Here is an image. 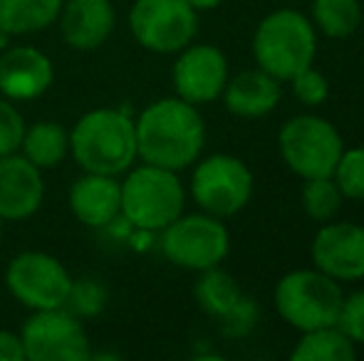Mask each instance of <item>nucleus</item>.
Instances as JSON below:
<instances>
[{"mask_svg": "<svg viewBox=\"0 0 364 361\" xmlns=\"http://www.w3.org/2000/svg\"><path fill=\"white\" fill-rule=\"evenodd\" d=\"M136 156L144 164L183 171L196 164L206 144V124L196 104L181 96H164L141 109L134 119Z\"/></svg>", "mask_w": 364, "mask_h": 361, "instance_id": "nucleus-1", "label": "nucleus"}, {"mask_svg": "<svg viewBox=\"0 0 364 361\" xmlns=\"http://www.w3.org/2000/svg\"><path fill=\"white\" fill-rule=\"evenodd\" d=\"M70 156L87 174H127L139 159L134 116L122 106H102L82 114L70 129Z\"/></svg>", "mask_w": 364, "mask_h": 361, "instance_id": "nucleus-2", "label": "nucleus"}, {"mask_svg": "<svg viewBox=\"0 0 364 361\" xmlns=\"http://www.w3.org/2000/svg\"><path fill=\"white\" fill-rule=\"evenodd\" d=\"M186 191L176 171L144 164L132 166L122 179V216L139 231L161 233L183 213Z\"/></svg>", "mask_w": 364, "mask_h": 361, "instance_id": "nucleus-3", "label": "nucleus"}, {"mask_svg": "<svg viewBox=\"0 0 364 361\" xmlns=\"http://www.w3.org/2000/svg\"><path fill=\"white\" fill-rule=\"evenodd\" d=\"M317 52L315 28L305 15L295 10H278L263 18L253 38L255 62L270 77L292 79L310 67Z\"/></svg>", "mask_w": 364, "mask_h": 361, "instance_id": "nucleus-4", "label": "nucleus"}, {"mask_svg": "<svg viewBox=\"0 0 364 361\" xmlns=\"http://www.w3.org/2000/svg\"><path fill=\"white\" fill-rule=\"evenodd\" d=\"M342 294L337 279L315 270H295L280 277L275 284V309L300 332L320 327H335L340 317Z\"/></svg>", "mask_w": 364, "mask_h": 361, "instance_id": "nucleus-5", "label": "nucleus"}, {"mask_svg": "<svg viewBox=\"0 0 364 361\" xmlns=\"http://www.w3.org/2000/svg\"><path fill=\"white\" fill-rule=\"evenodd\" d=\"M161 252L176 267L203 272L218 267L230 250L228 228L208 213L178 216L161 231Z\"/></svg>", "mask_w": 364, "mask_h": 361, "instance_id": "nucleus-6", "label": "nucleus"}, {"mask_svg": "<svg viewBox=\"0 0 364 361\" xmlns=\"http://www.w3.org/2000/svg\"><path fill=\"white\" fill-rule=\"evenodd\" d=\"M280 156L302 179L332 176L337 169L345 144L335 126L322 116L302 114L285 121L278 136Z\"/></svg>", "mask_w": 364, "mask_h": 361, "instance_id": "nucleus-7", "label": "nucleus"}, {"mask_svg": "<svg viewBox=\"0 0 364 361\" xmlns=\"http://www.w3.org/2000/svg\"><path fill=\"white\" fill-rule=\"evenodd\" d=\"M129 30L149 52L176 55L196 38L198 13L186 0H134Z\"/></svg>", "mask_w": 364, "mask_h": 361, "instance_id": "nucleus-8", "label": "nucleus"}, {"mask_svg": "<svg viewBox=\"0 0 364 361\" xmlns=\"http://www.w3.org/2000/svg\"><path fill=\"white\" fill-rule=\"evenodd\" d=\"M73 274L55 255L43 250H23L5 267V287L13 294L15 302L38 309L65 307Z\"/></svg>", "mask_w": 364, "mask_h": 361, "instance_id": "nucleus-9", "label": "nucleus"}, {"mask_svg": "<svg viewBox=\"0 0 364 361\" xmlns=\"http://www.w3.org/2000/svg\"><path fill=\"white\" fill-rule=\"evenodd\" d=\"M20 339L28 361H87L92 357L82 319L65 307L33 312L20 329Z\"/></svg>", "mask_w": 364, "mask_h": 361, "instance_id": "nucleus-10", "label": "nucleus"}, {"mask_svg": "<svg viewBox=\"0 0 364 361\" xmlns=\"http://www.w3.org/2000/svg\"><path fill=\"white\" fill-rule=\"evenodd\" d=\"M191 196L208 216H235L253 196V174L235 156L213 154L193 169Z\"/></svg>", "mask_w": 364, "mask_h": 361, "instance_id": "nucleus-11", "label": "nucleus"}, {"mask_svg": "<svg viewBox=\"0 0 364 361\" xmlns=\"http://www.w3.org/2000/svg\"><path fill=\"white\" fill-rule=\"evenodd\" d=\"M173 89L188 104H206L223 94L228 82L225 55L213 45H186L171 70Z\"/></svg>", "mask_w": 364, "mask_h": 361, "instance_id": "nucleus-12", "label": "nucleus"}, {"mask_svg": "<svg viewBox=\"0 0 364 361\" xmlns=\"http://www.w3.org/2000/svg\"><path fill=\"white\" fill-rule=\"evenodd\" d=\"M55 82V65L33 45H8L0 50V96L10 101H33Z\"/></svg>", "mask_w": 364, "mask_h": 361, "instance_id": "nucleus-13", "label": "nucleus"}, {"mask_svg": "<svg viewBox=\"0 0 364 361\" xmlns=\"http://www.w3.org/2000/svg\"><path fill=\"white\" fill-rule=\"evenodd\" d=\"M312 262L332 279L364 277V226L330 223L317 231L312 240Z\"/></svg>", "mask_w": 364, "mask_h": 361, "instance_id": "nucleus-14", "label": "nucleus"}, {"mask_svg": "<svg viewBox=\"0 0 364 361\" xmlns=\"http://www.w3.org/2000/svg\"><path fill=\"white\" fill-rule=\"evenodd\" d=\"M55 25L70 50L95 52L114 33L117 10L112 0H63Z\"/></svg>", "mask_w": 364, "mask_h": 361, "instance_id": "nucleus-15", "label": "nucleus"}, {"mask_svg": "<svg viewBox=\"0 0 364 361\" xmlns=\"http://www.w3.org/2000/svg\"><path fill=\"white\" fill-rule=\"evenodd\" d=\"M45 201L43 171L23 154L0 156V218L5 223L28 221Z\"/></svg>", "mask_w": 364, "mask_h": 361, "instance_id": "nucleus-16", "label": "nucleus"}, {"mask_svg": "<svg viewBox=\"0 0 364 361\" xmlns=\"http://www.w3.org/2000/svg\"><path fill=\"white\" fill-rule=\"evenodd\" d=\"M70 211L82 226L105 231L122 213V181L119 176L82 174L70 186Z\"/></svg>", "mask_w": 364, "mask_h": 361, "instance_id": "nucleus-17", "label": "nucleus"}, {"mask_svg": "<svg viewBox=\"0 0 364 361\" xmlns=\"http://www.w3.org/2000/svg\"><path fill=\"white\" fill-rule=\"evenodd\" d=\"M225 109L235 116L245 119H258L278 106L280 101V84L263 70H248V72L235 74L223 87Z\"/></svg>", "mask_w": 364, "mask_h": 361, "instance_id": "nucleus-18", "label": "nucleus"}, {"mask_svg": "<svg viewBox=\"0 0 364 361\" xmlns=\"http://www.w3.org/2000/svg\"><path fill=\"white\" fill-rule=\"evenodd\" d=\"M20 154L40 171L58 169L70 156V131L53 119L35 121L25 129Z\"/></svg>", "mask_w": 364, "mask_h": 361, "instance_id": "nucleus-19", "label": "nucleus"}, {"mask_svg": "<svg viewBox=\"0 0 364 361\" xmlns=\"http://www.w3.org/2000/svg\"><path fill=\"white\" fill-rule=\"evenodd\" d=\"M63 0H0V30L10 38H23L53 28Z\"/></svg>", "mask_w": 364, "mask_h": 361, "instance_id": "nucleus-20", "label": "nucleus"}, {"mask_svg": "<svg viewBox=\"0 0 364 361\" xmlns=\"http://www.w3.org/2000/svg\"><path fill=\"white\" fill-rule=\"evenodd\" d=\"M295 361H352L357 357L355 342L337 327H320L302 332V339L290 354Z\"/></svg>", "mask_w": 364, "mask_h": 361, "instance_id": "nucleus-21", "label": "nucleus"}, {"mask_svg": "<svg viewBox=\"0 0 364 361\" xmlns=\"http://www.w3.org/2000/svg\"><path fill=\"white\" fill-rule=\"evenodd\" d=\"M240 287L228 272L211 267V270H203L201 277L193 284V297H196L198 307L208 314V317L220 319L235 302L240 299Z\"/></svg>", "mask_w": 364, "mask_h": 361, "instance_id": "nucleus-22", "label": "nucleus"}, {"mask_svg": "<svg viewBox=\"0 0 364 361\" xmlns=\"http://www.w3.org/2000/svg\"><path fill=\"white\" fill-rule=\"evenodd\" d=\"M312 18L327 38H350L362 23L360 0H312Z\"/></svg>", "mask_w": 364, "mask_h": 361, "instance_id": "nucleus-23", "label": "nucleus"}, {"mask_svg": "<svg viewBox=\"0 0 364 361\" xmlns=\"http://www.w3.org/2000/svg\"><path fill=\"white\" fill-rule=\"evenodd\" d=\"M342 191L332 176L320 179H305L302 186V208L312 221H330L337 216L342 206Z\"/></svg>", "mask_w": 364, "mask_h": 361, "instance_id": "nucleus-24", "label": "nucleus"}, {"mask_svg": "<svg viewBox=\"0 0 364 361\" xmlns=\"http://www.w3.org/2000/svg\"><path fill=\"white\" fill-rule=\"evenodd\" d=\"M107 299H109V292H107V287L100 279L80 277V279H73V284H70L65 309L73 312L77 319H92L105 312Z\"/></svg>", "mask_w": 364, "mask_h": 361, "instance_id": "nucleus-25", "label": "nucleus"}, {"mask_svg": "<svg viewBox=\"0 0 364 361\" xmlns=\"http://www.w3.org/2000/svg\"><path fill=\"white\" fill-rule=\"evenodd\" d=\"M332 179L337 181L345 198L364 201V146L342 151Z\"/></svg>", "mask_w": 364, "mask_h": 361, "instance_id": "nucleus-26", "label": "nucleus"}, {"mask_svg": "<svg viewBox=\"0 0 364 361\" xmlns=\"http://www.w3.org/2000/svg\"><path fill=\"white\" fill-rule=\"evenodd\" d=\"M260 319V309H258V302L248 294H240V299L218 319L220 322V332L223 337L228 339H243L248 337L250 332L255 329Z\"/></svg>", "mask_w": 364, "mask_h": 361, "instance_id": "nucleus-27", "label": "nucleus"}, {"mask_svg": "<svg viewBox=\"0 0 364 361\" xmlns=\"http://www.w3.org/2000/svg\"><path fill=\"white\" fill-rule=\"evenodd\" d=\"M25 116L15 106V101L0 96V156L18 154L25 136Z\"/></svg>", "mask_w": 364, "mask_h": 361, "instance_id": "nucleus-28", "label": "nucleus"}, {"mask_svg": "<svg viewBox=\"0 0 364 361\" xmlns=\"http://www.w3.org/2000/svg\"><path fill=\"white\" fill-rule=\"evenodd\" d=\"M335 327L355 344H364V289L342 299L340 317H337Z\"/></svg>", "mask_w": 364, "mask_h": 361, "instance_id": "nucleus-29", "label": "nucleus"}, {"mask_svg": "<svg viewBox=\"0 0 364 361\" xmlns=\"http://www.w3.org/2000/svg\"><path fill=\"white\" fill-rule=\"evenodd\" d=\"M290 82H292V91H295V96L307 106L322 104V101L327 99V94H330V84H327V79L322 77L317 70H312V65L302 70V72H297Z\"/></svg>", "mask_w": 364, "mask_h": 361, "instance_id": "nucleus-30", "label": "nucleus"}, {"mask_svg": "<svg viewBox=\"0 0 364 361\" xmlns=\"http://www.w3.org/2000/svg\"><path fill=\"white\" fill-rule=\"evenodd\" d=\"M0 361H25V349L20 334L0 329Z\"/></svg>", "mask_w": 364, "mask_h": 361, "instance_id": "nucleus-31", "label": "nucleus"}, {"mask_svg": "<svg viewBox=\"0 0 364 361\" xmlns=\"http://www.w3.org/2000/svg\"><path fill=\"white\" fill-rule=\"evenodd\" d=\"M188 5H191L196 13H203V10H213V8H218L223 0H186Z\"/></svg>", "mask_w": 364, "mask_h": 361, "instance_id": "nucleus-32", "label": "nucleus"}, {"mask_svg": "<svg viewBox=\"0 0 364 361\" xmlns=\"http://www.w3.org/2000/svg\"><path fill=\"white\" fill-rule=\"evenodd\" d=\"M8 45H13V38H10L8 33H3V30H0V50H5Z\"/></svg>", "mask_w": 364, "mask_h": 361, "instance_id": "nucleus-33", "label": "nucleus"}, {"mask_svg": "<svg viewBox=\"0 0 364 361\" xmlns=\"http://www.w3.org/2000/svg\"><path fill=\"white\" fill-rule=\"evenodd\" d=\"M3 226H5V221L0 218V240H3Z\"/></svg>", "mask_w": 364, "mask_h": 361, "instance_id": "nucleus-34", "label": "nucleus"}]
</instances>
